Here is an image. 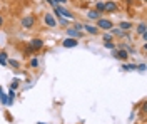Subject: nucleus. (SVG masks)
<instances>
[{"label": "nucleus", "instance_id": "f257e3e1", "mask_svg": "<svg viewBox=\"0 0 147 124\" xmlns=\"http://www.w3.org/2000/svg\"><path fill=\"white\" fill-rule=\"evenodd\" d=\"M37 25V17L34 14H27L20 19V27L24 30H34Z\"/></svg>", "mask_w": 147, "mask_h": 124}, {"label": "nucleus", "instance_id": "f03ea898", "mask_svg": "<svg viewBox=\"0 0 147 124\" xmlns=\"http://www.w3.org/2000/svg\"><path fill=\"white\" fill-rule=\"evenodd\" d=\"M114 25H115V24H114L109 17H100V19L95 20V27H97L99 30H102V32H109Z\"/></svg>", "mask_w": 147, "mask_h": 124}, {"label": "nucleus", "instance_id": "7ed1b4c3", "mask_svg": "<svg viewBox=\"0 0 147 124\" xmlns=\"http://www.w3.org/2000/svg\"><path fill=\"white\" fill-rule=\"evenodd\" d=\"M54 12H57L59 15H62V17H65V19H69L70 22H75V15H74L65 5H57V7H54Z\"/></svg>", "mask_w": 147, "mask_h": 124}, {"label": "nucleus", "instance_id": "20e7f679", "mask_svg": "<svg viewBox=\"0 0 147 124\" xmlns=\"http://www.w3.org/2000/svg\"><path fill=\"white\" fill-rule=\"evenodd\" d=\"M112 57L117 59V60H120V62H127L129 60V52L125 50V49H120V47H115L114 50H112Z\"/></svg>", "mask_w": 147, "mask_h": 124}, {"label": "nucleus", "instance_id": "39448f33", "mask_svg": "<svg viewBox=\"0 0 147 124\" xmlns=\"http://www.w3.org/2000/svg\"><path fill=\"white\" fill-rule=\"evenodd\" d=\"M44 24H45L49 29H55V27H59L57 19L54 17V14H52V12H45V14H44Z\"/></svg>", "mask_w": 147, "mask_h": 124}, {"label": "nucleus", "instance_id": "423d86ee", "mask_svg": "<svg viewBox=\"0 0 147 124\" xmlns=\"http://www.w3.org/2000/svg\"><path fill=\"white\" fill-rule=\"evenodd\" d=\"M119 10V3L115 0H105L104 2V14H115Z\"/></svg>", "mask_w": 147, "mask_h": 124}, {"label": "nucleus", "instance_id": "0eeeda50", "mask_svg": "<svg viewBox=\"0 0 147 124\" xmlns=\"http://www.w3.org/2000/svg\"><path fill=\"white\" fill-rule=\"evenodd\" d=\"M28 45L34 49L35 52H40L44 49V45H45V42H44V39H40V37H34L28 40Z\"/></svg>", "mask_w": 147, "mask_h": 124}, {"label": "nucleus", "instance_id": "6e6552de", "mask_svg": "<svg viewBox=\"0 0 147 124\" xmlns=\"http://www.w3.org/2000/svg\"><path fill=\"white\" fill-rule=\"evenodd\" d=\"M84 32H85V35H99L100 34V30L95 27V24H92V22H89V24H84Z\"/></svg>", "mask_w": 147, "mask_h": 124}, {"label": "nucleus", "instance_id": "1a4fd4ad", "mask_svg": "<svg viewBox=\"0 0 147 124\" xmlns=\"http://www.w3.org/2000/svg\"><path fill=\"white\" fill-rule=\"evenodd\" d=\"M65 35L67 37H72V39H84L85 37V32H79V30H75L74 27H65Z\"/></svg>", "mask_w": 147, "mask_h": 124}, {"label": "nucleus", "instance_id": "9d476101", "mask_svg": "<svg viewBox=\"0 0 147 124\" xmlns=\"http://www.w3.org/2000/svg\"><path fill=\"white\" fill-rule=\"evenodd\" d=\"M79 44H80V40L79 39H72V37H65L62 40V47L64 49H74V47H77Z\"/></svg>", "mask_w": 147, "mask_h": 124}, {"label": "nucleus", "instance_id": "9b49d317", "mask_svg": "<svg viewBox=\"0 0 147 124\" xmlns=\"http://www.w3.org/2000/svg\"><path fill=\"white\" fill-rule=\"evenodd\" d=\"M109 32L114 35V39H129V32H124V30H120L119 27H115V25H114Z\"/></svg>", "mask_w": 147, "mask_h": 124}, {"label": "nucleus", "instance_id": "f8f14e48", "mask_svg": "<svg viewBox=\"0 0 147 124\" xmlns=\"http://www.w3.org/2000/svg\"><path fill=\"white\" fill-rule=\"evenodd\" d=\"M85 17H87L89 22H95L97 19H100V17H102V14H100V12H97L95 9H89V10H87V14H85Z\"/></svg>", "mask_w": 147, "mask_h": 124}, {"label": "nucleus", "instance_id": "ddd939ff", "mask_svg": "<svg viewBox=\"0 0 147 124\" xmlns=\"http://www.w3.org/2000/svg\"><path fill=\"white\" fill-rule=\"evenodd\" d=\"M117 27H119L120 30H124V32H130V30L134 29V24H132V22H129V20H120Z\"/></svg>", "mask_w": 147, "mask_h": 124}, {"label": "nucleus", "instance_id": "4468645a", "mask_svg": "<svg viewBox=\"0 0 147 124\" xmlns=\"http://www.w3.org/2000/svg\"><path fill=\"white\" fill-rule=\"evenodd\" d=\"M134 29H136V35H142V34H146L147 32V25L144 20H140L137 25H134Z\"/></svg>", "mask_w": 147, "mask_h": 124}, {"label": "nucleus", "instance_id": "2eb2a0df", "mask_svg": "<svg viewBox=\"0 0 147 124\" xmlns=\"http://www.w3.org/2000/svg\"><path fill=\"white\" fill-rule=\"evenodd\" d=\"M7 62H9V52H7V50H2V52H0V66L9 67Z\"/></svg>", "mask_w": 147, "mask_h": 124}, {"label": "nucleus", "instance_id": "dca6fc26", "mask_svg": "<svg viewBox=\"0 0 147 124\" xmlns=\"http://www.w3.org/2000/svg\"><path fill=\"white\" fill-rule=\"evenodd\" d=\"M22 54H24V57H27V59H30L32 56H35V50L30 47V45H25V47L22 49Z\"/></svg>", "mask_w": 147, "mask_h": 124}, {"label": "nucleus", "instance_id": "f3484780", "mask_svg": "<svg viewBox=\"0 0 147 124\" xmlns=\"http://www.w3.org/2000/svg\"><path fill=\"white\" fill-rule=\"evenodd\" d=\"M38 66H40V60H38V57L32 56V57L28 59V67H30V69H38Z\"/></svg>", "mask_w": 147, "mask_h": 124}, {"label": "nucleus", "instance_id": "a211bd4d", "mask_svg": "<svg viewBox=\"0 0 147 124\" xmlns=\"http://www.w3.org/2000/svg\"><path fill=\"white\" fill-rule=\"evenodd\" d=\"M0 104L2 106H9V97L5 94V91H3V87L0 86Z\"/></svg>", "mask_w": 147, "mask_h": 124}, {"label": "nucleus", "instance_id": "6ab92c4d", "mask_svg": "<svg viewBox=\"0 0 147 124\" xmlns=\"http://www.w3.org/2000/svg\"><path fill=\"white\" fill-rule=\"evenodd\" d=\"M20 84H22V81H20L18 77H15V79H13V81L10 82V89H12V91H18Z\"/></svg>", "mask_w": 147, "mask_h": 124}, {"label": "nucleus", "instance_id": "aec40b11", "mask_svg": "<svg viewBox=\"0 0 147 124\" xmlns=\"http://www.w3.org/2000/svg\"><path fill=\"white\" fill-rule=\"evenodd\" d=\"M102 40H104V42H115V39H114V35H112L110 32H104V34H102Z\"/></svg>", "mask_w": 147, "mask_h": 124}, {"label": "nucleus", "instance_id": "412c9836", "mask_svg": "<svg viewBox=\"0 0 147 124\" xmlns=\"http://www.w3.org/2000/svg\"><path fill=\"white\" fill-rule=\"evenodd\" d=\"M7 64H9V67H12V69H20V62L15 60V59H10L9 57V62H7Z\"/></svg>", "mask_w": 147, "mask_h": 124}, {"label": "nucleus", "instance_id": "4be33fe9", "mask_svg": "<svg viewBox=\"0 0 147 124\" xmlns=\"http://www.w3.org/2000/svg\"><path fill=\"white\" fill-rule=\"evenodd\" d=\"M7 97H9V106H12V104H13V101H15V91L9 89V92H7Z\"/></svg>", "mask_w": 147, "mask_h": 124}, {"label": "nucleus", "instance_id": "5701e85b", "mask_svg": "<svg viewBox=\"0 0 147 124\" xmlns=\"http://www.w3.org/2000/svg\"><path fill=\"white\" fill-rule=\"evenodd\" d=\"M94 9L97 10V12H100V14H104V0H97Z\"/></svg>", "mask_w": 147, "mask_h": 124}, {"label": "nucleus", "instance_id": "b1692460", "mask_svg": "<svg viewBox=\"0 0 147 124\" xmlns=\"http://www.w3.org/2000/svg\"><path fill=\"white\" fill-rule=\"evenodd\" d=\"M136 70H137V72H140V74H144V72L147 70V64H146V62H140V64H137V69H136Z\"/></svg>", "mask_w": 147, "mask_h": 124}, {"label": "nucleus", "instance_id": "393cba45", "mask_svg": "<svg viewBox=\"0 0 147 124\" xmlns=\"http://www.w3.org/2000/svg\"><path fill=\"white\" fill-rule=\"evenodd\" d=\"M102 45H104L105 49H109V50H114V49L117 47V44H115V42H104Z\"/></svg>", "mask_w": 147, "mask_h": 124}, {"label": "nucleus", "instance_id": "a878e982", "mask_svg": "<svg viewBox=\"0 0 147 124\" xmlns=\"http://www.w3.org/2000/svg\"><path fill=\"white\" fill-rule=\"evenodd\" d=\"M5 27V17H3V14H0V29H3Z\"/></svg>", "mask_w": 147, "mask_h": 124}, {"label": "nucleus", "instance_id": "bb28decb", "mask_svg": "<svg viewBox=\"0 0 147 124\" xmlns=\"http://www.w3.org/2000/svg\"><path fill=\"white\" fill-rule=\"evenodd\" d=\"M54 2L57 3V5H65V3H67L69 0H54Z\"/></svg>", "mask_w": 147, "mask_h": 124}, {"label": "nucleus", "instance_id": "cd10ccee", "mask_svg": "<svg viewBox=\"0 0 147 124\" xmlns=\"http://www.w3.org/2000/svg\"><path fill=\"white\" fill-rule=\"evenodd\" d=\"M146 52H147V42H144V45H142V54L146 56Z\"/></svg>", "mask_w": 147, "mask_h": 124}, {"label": "nucleus", "instance_id": "c85d7f7f", "mask_svg": "<svg viewBox=\"0 0 147 124\" xmlns=\"http://www.w3.org/2000/svg\"><path fill=\"white\" fill-rule=\"evenodd\" d=\"M140 39H142V42H147V32H146V34H142Z\"/></svg>", "mask_w": 147, "mask_h": 124}, {"label": "nucleus", "instance_id": "c756f323", "mask_svg": "<svg viewBox=\"0 0 147 124\" xmlns=\"http://www.w3.org/2000/svg\"><path fill=\"white\" fill-rule=\"evenodd\" d=\"M37 124H47V123H37Z\"/></svg>", "mask_w": 147, "mask_h": 124}]
</instances>
